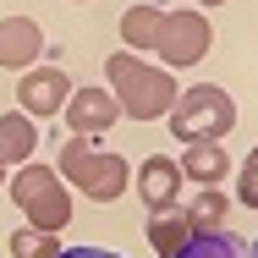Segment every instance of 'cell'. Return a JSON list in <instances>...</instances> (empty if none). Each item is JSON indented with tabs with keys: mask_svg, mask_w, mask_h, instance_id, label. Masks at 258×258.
Returning <instances> with one entry per match:
<instances>
[{
	"mask_svg": "<svg viewBox=\"0 0 258 258\" xmlns=\"http://www.w3.org/2000/svg\"><path fill=\"white\" fill-rule=\"evenodd\" d=\"M11 198L28 214V231L60 236V231L72 225V192H66V181L55 176V165H22V170L11 176Z\"/></svg>",
	"mask_w": 258,
	"mask_h": 258,
	"instance_id": "cell-3",
	"label": "cell"
},
{
	"mask_svg": "<svg viewBox=\"0 0 258 258\" xmlns=\"http://www.w3.org/2000/svg\"><path fill=\"white\" fill-rule=\"evenodd\" d=\"M55 258H121V253H104V247H60Z\"/></svg>",
	"mask_w": 258,
	"mask_h": 258,
	"instance_id": "cell-18",
	"label": "cell"
},
{
	"mask_svg": "<svg viewBox=\"0 0 258 258\" xmlns=\"http://www.w3.org/2000/svg\"><path fill=\"white\" fill-rule=\"evenodd\" d=\"M44 55V28L33 17H6L0 22V66L33 72V60Z\"/></svg>",
	"mask_w": 258,
	"mask_h": 258,
	"instance_id": "cell-9",
	"label": "cell"
},
{
	"mask_svg": "<svg viewBox=\"0 0 258 258\" xmlns=\"http://www.w3.org/2000/svg\"><path fill=\"white\" fill-rule=\"evenodd\" d=\"M187 236H192V220H187V209H181V204L149 214V242H154V253H159V258H170L181 242H187Z\"/></svg>",
	"mask_w": 258,
	"mask_h": 258,
	"instance_id": "cell-14",
	"label": "cell"
},
{
	"mask_svg": "<svg viewBox=\"0 0 258 258\" xmlns=\"http://www.w3.org/2000/svg\"><path fill=\"white\" fill-rule=\"evenodd\" d=\"M72 99V77L60 66H33L28 77H17V104L22 115H60Z\"/></svg>",
	"mask_w": 258,
	"mask_h": 258,
	"instance_id": "cell-7",
	"label": "cell"
},
{
	"mask_svg": "<svg viewBox=\"0 0 258 258\" xmlns=\"http://www.w3.org/2000/svg\"><path fill=\"white\" fill-rule=\"evenodd\" d=\"M55 176L60 181H72V187H83L88 198H99V204H115L126 187H132V165L121 154H110V149H94V138H66L60 149H55Z\"/></svg>",
	"mask_w": 258,
	"mask_h": 258,
	"instance_id": "cell-2",
	"label": "cell"
},
{
	"mask_svg": "<svg viewBox=\"0 0 258 258\" xmlns=\"http://www.w3.org/2000/svg\"><path fill=\"white\" fill-rule=\"evenodd\" d=\"M104 88H110V99L121 104V115H132V121H159V115H170V104H176V77L154 66V60H143V55L132 50H115L104 60Z\"/></svg>",
	"mask_w": 258,
	"mask_h": 258,
	"instance_id": "cell-1",
	"label": "cell"
},
{
	"mask_svg": "<svg viewBox=\"0 0 258 258\" xmlns=\"http://www.w3.org/2000/svg\"><path fill=\"white\" fill-rule=\"evenodd\" d=\"M187 220H192V231H225V220H231V198L220 192V187H204L192 209H187Z\"/></svg>",
	"mask_w": 258,
	"mask_h": 258,
	"instance_id": "cell-15",
	"label": "cell"
},
{
	"mask_svg": "<svg viewBox=\"0 0 258 258\" xmlns=\"http://www.w3.org/2000/svg\"><path fill=\"white\" fill-rule=\"evenodd\" d=\"M0 187H6V170H0Z\"/></svg>",
	"mask_w": 258,
	"mask_h": 258,
	"instance_id": "cell-22",
	"label": "cell"
},
{
	"mask_svg": "<svg viewBox=\"0 0 258 258\" xmlns=\"http://www.w3.org/2000/svg\"><path fill=\"white\" fill-rule=\"evenodd\" d=\"M170 258H247V242L236 231H192Z\"/></svg>",
	"mask_w": 258,
	"mask_h": 258,
	"instance_id": "cell-12",
	"label": "cell"
},
{
	"mask_svg": "<svg viewBox=\"0 0 258 258\" xmlns=\"http://www.w3.org/2000/svg\"><path fill=\"white\" fill-rule=\"evenodd\" d=\"M176 170L192 176L198 187H220V181L231 176V154H225L220 143H187V159H181Z\"/></svg>",
	"mask_w": 258,
	"mask_h": 258,
	"instance_id": "cell-11",
	"label": "cell"
},
{
	"mask_svg": "<svg viewBox=\"0 0 258 258\" xmlns=\"http://www.w3.org/2000/svg\"><path fill=\"white\" fill-rule=\"evenodd\" d=\"M60 253V242H55L50 231H11V258H55Z\"/></svg>",
	"mask_w": 258,
	"mask_h": 258,
	"instance_id": "cell-16",
	"label": "cell"
},
{
	"mask_svg": "<svg viewBox=\"0 0 258 258\" xmlns=\"http://www.w3.org/2000/svg\"><path fill=\"white\" fill-rule=\"evenodd\" d=\"M176 198H181V170H176V159L149 154L143 170H138V204L149 209V214H159V209H176Z\"/></svg>",
	"mask_w": 258,
	"mask_h": 258,
	"instance_id": "cell-8",
	"label": "cell"
},
{
	"mask_svg": "<svg viewBox=\"0 0 258 258\" xmlns=\"http://www.w3.org/2000/svg\"><path fill=\"white\" fill-rule=\"evenodd\" d=\"M143 6H165V0H143Z\"/></svg>",
	"mask_w": 258,
	"mask_h": 258,
	"instance_id": "cell-21",
	"label": "cell"
},
{
	"mask_svg": "<svg viewBox=\"0 0 258 258\" xmlns=\"http://www.w3.org/2000/svg\"><path fill=\"white\" fill-rule=\"evenodd\" d=\"M209 44H214V28H209L204 11H165L154 55L165 60V72H170V66H198L209 55Z\"/></svg>",
	"mask_w": 258,
	"mask_h": 258,
	"instance_id": "cell-5",
	"label": "cell"
},
{
	"mask_svg": "<svg viewBox=\"0 0 258 258\" xmlns=\"http://www.w3.org/2000/svg\"><path fill=\"white\" fill-rule=\"evenodd\" d=\"M236 198H242V209H258V149L242 159V170H236Z\"/></svg>",
	"mask_w": 258,
	"mask_h": 258,
	"instance_id": "cell-17",
	"label": "cell"
},
{
	"mask_svg": "<svg viewBox=\"0 0 258 258\" xmlns=\"http://www.w3.org/2000/svg\"><path fill=\"white\" fill-rule=\"evenodd\" d=\"M66 126H72V138H99L110 132L115 121H121V104L110 99V88L99 83H88V88H72V99H66Z\"/></svg>",
	"mask_w": 258,
	"mask_h": 258,
	"instance_id": "cell-6",
	"label": "cell"
},
{
	"mask_svg": "<svg viewBox=\"0 0 258 258\" xmlns=\"http://www.w3.org/2000/svg\"><path fill=\"white\" fill-rule=\"evenodd\" d=\"M39 149V126L22 115V110H6L0 115V170L6 165H28Z\"/></svg>",
	"mask_w": 258,
	"mask_h": 258,
	"instance_id": "cell-10",
	"label": "cell"
},
{
	"mask_svg": "<svg viewBox=\"0 0 258 258\" xmlns=\"http://www.w3.org/2000/svg\"><path fill=\"white\" fill-rule=\"evenodd\" d=\"M159 22H165V11L159 6H126L121 11V39H126V50L138 55V50H154V39H159Z\"/></svg>",
	"mask_w": 258,
	"mask_h": 258,
	"instance_id": "cell-13",
	"label": "cell"
},
{
	"mask_svg": "<svg viewBox=\"0 0 258 258\" xmlns=\"http://www.w3.org/2000/svg\"><path fill=\"white\" fill-rule=\"evenodd\" d=\"M198 6H225V0H198Z\"/></svg>",
	"mask_w": 258,
	"mask_h": 258,
	"instance_id": "cell-20",
	"label": "cell"
},
{
	"mask_svg": "<svg viewBox=\"0 0 258 258\" xmlns=\"http://www.w3.org/2000/svg\"><path fill=\"white\" fill-rule=\"evenodd\" d=\"M247 258H258V236H253V242H247Z\"/></svg>",
	"mask_w": 258,
	"mask_h": 258,
	"instance_id": "cell-19",
	"label": "cell"
},
{
	"mask_svg": "<svg viewBox=\"0 0 258 258\" xmlns=\"http://www.w3.org/2000/svg\"><path fill=\"white\" fill-rule=\"evenodd\" d=\"M231 126H236V104L214 83H192L187 94H176V104H170V132L181 143H220Z\"/></svg>",
	"mask_w": 258,
	"mask_h": 258,
	"instance_id": "cell-4",
	"label": "cell"
}]
</instances>
